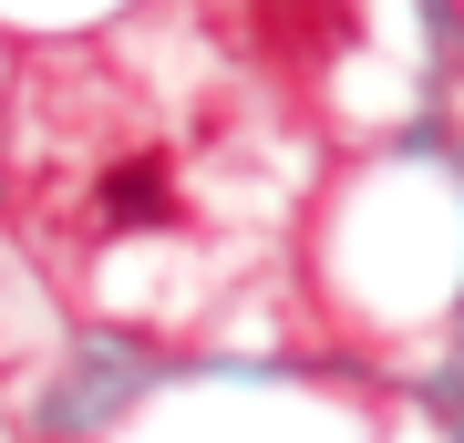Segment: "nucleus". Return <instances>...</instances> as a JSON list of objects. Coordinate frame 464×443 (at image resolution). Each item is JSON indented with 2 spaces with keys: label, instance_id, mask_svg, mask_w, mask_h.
Wrapping results in <instances>:
<instances>
[{
  "label": "nucleus",
  "instance_id": "1",
  "mask_svg": "<svg viewBox=\"0 0 464 443\" xmlns=\"http://www.w3.org/2000/svg\"><path fill=\"white\" fill-rule=\"evenodd\" d=\"M83 217L103 237H155V227H186V186H176V155L155 145V134H134V145H114L93 165V197H83Z\"/></svg>",
  "mask_w": 464,
  "mask_h": 443
}]
</instances>
